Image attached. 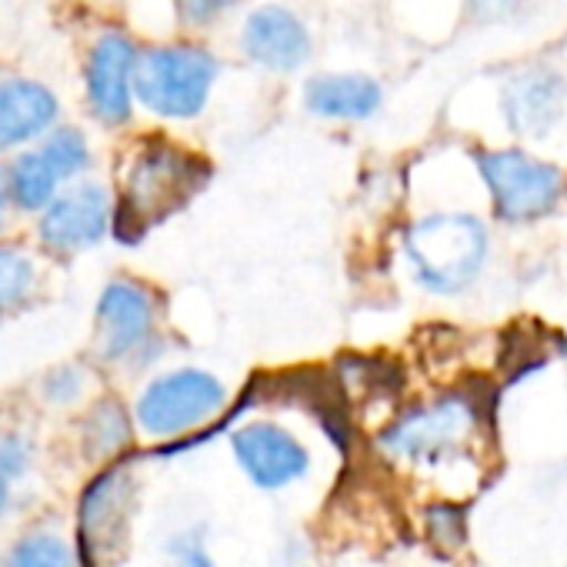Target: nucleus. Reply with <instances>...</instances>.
Instances as JSON below:
<instances>
[{
    "instance_id": "22",
    "label": "nucleus",
    "mask_w": 567,
    "mask_h": 567,
    "mask_svg": "<svg viewBox=\"0 0 567 567\" xmlns=\"http://www.w3.org/2000/svg\"><path fill=\"white\" fill-rule=\"evenodd\" d=\"M240 0H177V21L184 28H210Z\"/></svg>"
},
{
    "instance_id": "12",
    "label": "nucleus",
    "mask_w": 567,
    "mask_h": 567,
    "mask_svg": "<svg viewBox=\"0 0 567 567\" xmlns=\"http://www.w3.org/2000/svg\"><path fill=\"white\" fill-rule=\"evenodd\" d=\"M61 97L31 74L0 78V157L38 147L61 124Z\"/></svg>"
},
{
    "instance_id": "5",
    "label": "nucleus",
    "mask_w": 567,
    "mask_h": 567,
    "mask_svg": "<svg viewBox=\"0 0 567 567\" xmlns=\"http://www.w3.org/2000/svg\"><path fill=\"white\" fill-rule=\"evenodd\" d=\"M230 408L227 384L204 368H174L144 384L134 401L137 431L151 441H181L217 424Z\"/></svg>"
},
{
    "instance_id": "7",
    "label": "nucleus",
    "mask_w": 567,
    "mask_h": 567,
    "mask_svg": "<svg viewBox=\"0 0 567 567\" xmlns=\"http://www.w3.org/2000/svg\"><path fill=\"white\" fill-rule=\"evenodd\" d=\"M230 457L260 494H288L315 477L318 454L301 431L277 417H250L230 431Z\"/></svg>"
},
{
    "instance_id": "10",
    "label": "nucleus",
    "mask_w": 567,
    "mask_h": 567,
    "mask_svg": "<svg viewBox=\"0 0 567 567\" xmlns=\"http://www.w3.org/2000/svg\"><path fill=\"white\" fill-rule=\"evenodd\" d=\"M137 477L127 464L104 467L81 497V550L94 567H114L131 540L137 514Z\"/></svg>"
},
{
    "instance_id": "28",
    "label": "nucleus",
    "mask_w": 567,
    "mask_h": 567,
    "mask_svg": "<svg viewBox=\"0 0 567 567\" xmlns=\"http://www.w3.org/2000/svg\"><path fill=\"white\" fill-rule=\"evenodd\" d=\"M8 501H11V477L0 474V514L8 511Z\"/></svg>"
},
{
    "instance_id": "11",
    "label": "nucleus",
    "mask_w": 567,
    "mask_h": 567,
    "mask_svg": "<svg viewBox=\"0 0 567 567\" xmlns=\"http://www.w3.org/2000/svg\"><path fill=\"white\" fill-rule=\"evenodd\" d=\"M38 234L54 254H81L114 234V197L97 181H78L41 214Z\"/></svg>"
},
{
    "instance_id": "29",
    "label": "nucleus",
    "mask_w": 567,
    "mask_h": 567,
    "mask_svg": "<svg viewBox=\"0 0 567 567\" xmlns=\"http://www.w3.org/2000/svg\"><path fill=\"white\" fill-rule=\"evenodd\" d=\"M560 358H564V364H567V341L560 344Z\"/></svg>"
},
{
    "instance_id": "18",
    "label": "nucleus",
    "mask_w": 567,
    "mask_h": 567,
    "mask_svg": "<svg viewBox=\"0 0 567 567\" xmlns=\"http://www.w3.org/2000/svg\"><path fill=\"white\" fill-rule=\"evenodd\" d=\"M38 151L51 161V167L61 174V181L68 187L84 181V174L94 164V151H91L87 134L81 127H74V124H64V121L38 144Z\"/></svg>"
},
{
    "instance_id": "8",
    "label": "nucleus",
    "mask_w": 567,
    "mask_h": 567,
    "mask_svg": "<svg viewBox=\"0 0 567 567\" xmlns=\"http://www.w3.org/2000/svg\"><path fill=\"white\" fill-rule=\"evenodd\" d=\"M97 354L107 364H147L161 354V301L147 284L117 277L97 301Z\"/></svg>"
},
{
    "instance_id": "26",
    "label": "nucleus",
    "mask_w": 567,
    "mask_h": 567,
    "mask_svg": "<svg viewBox=\"0 0 567 567\" xmlns=\"http://www.w3.org/2000/svg\"><path fill=\"white\" fill-rule=\"evenodd\" d=\"M520 0H467V8L477 14V18H487V21H497V18H507Z\"/></svg>"
},
{
    "instance_id": "4",
    "label": "nucleus",
    "mask_w": 567,
    "mask_h": 567,
    "mask_svg": "<svg viewBox=\"0 0 567 567\" xmlns=\"http://www.w3.org/2000/svg\"><path fill=\"white\" fill-rule=\"evenodd\" d=\"M220 78V61L194 41L144 44L137 61V107L157 121H194L204 114Z\"/></svg>"
},
{
    "instance_id": "2",
    "label": "nucleus",
    "mask_w": 567,
    "mask_h": 567,
    "mask_svg": "<svg viewBox=\"0 0 567 567\" xmlns=\"http://www.w3.org/2000/svg\"><path fill=\"white\" fill-rule=\"evenodd\" d=\"M210 177V164L190 147L147 134L141 137L117 174L114 197V237L121 244H137L151 227L181 210Z\"/></svg>"
},
{
    "instance_id": "3",
    "label": "nucleus",
    "mask_w": 567,
    "mask_h": 567,
    "mask_svg": "<svg viewBox=\"0 0 567 567\" xmlns=\"http://www.w3.org/2000/svg\"><path fill=\"white\" fill-rule=\"evenodd\" d=\"M398 250L424 295L457 301L484 280L494 237L484 217L471 210H431L401 230Z\"/></svg>"
},
{
    "instance_id": "6",
    "label": "nucleus",
    "mask_w": 567,
    "mask_h": 567,
    "mask_svg": "<svg viewBox=\"0 0 567 567\" xmlns=\"http://www.w3.org/2000/svg\"><path fill=\"white\" fill-rule=\"evenodd\" d=\"M474 167L487 190L491 214L507 227H530L550 217L567 194V174L520 147L474 151Z\"/></svg>"
},
{
    "instance_id": "21",
    "label": "nucleus",
    "mask_w": 567,
    "mask_h": 567,
    "mask_svg": "<svg viewBox=\"0 0 567 567\" xmlns=\"http://www.w3.org/2000/svg\"><path fill=\"white\" fill-rule=\"evenodd\" d=\"M424 534L434 547L441 550H457L467 537V527H464V514L457 507V501H441L434 497L427 507H424Z\"/></svg>"
},
{
    "instance_id": "23",
    "label": "nucleus",
    "mask_w": 567,
    "mask_h": 567,
    "mask_svg": "<svg viewBox=\"0 0 567 567\" xmlns=\"http://www.w3.org/2000/svg\"><path fill=\"white\" fill-rule=\"evenodd\" d=\"M171 557H174V567H217L200 534H177L171 540Z\"/></svg>"
},
{
    "instance_id": "24",
    "label": "nucleus",
    "mask_w": 567,
    "mask_h": 567,
    "mask_svg": "<svg viewBox=\"0 0 567 567\" xmlns=\"http://www.w3.org/2000/svg\"><path fill=\"white\" fill-rule=\"evenodd\" d=\"M31 464V447L21 434H0V474H8L11 481L21 477Z\"/></svg>"
},
{
    "instance_id": "19",
    "label": "nucleus",
    "mask_w": 567,
    "mask_h": 567,
    "mask_svg": "<svg viewBox=\"0 0 567 567\" xmlns=\"http://www.w3.org/2000/svg\"><path fill=\"white\" fill-rule=\"evenodd\" d=\"M0 567H74V550L64 537L38 530L18 540Z\"/></svg>"
},
{
    "instance_id": "1",
    "label": "nucleus",
    "mask_w": 567,
    "mask_h": 567,
    "mask_svg": "<svg viewBox=\"0 0 567 567\" xmlns=\"http://www.w3.org/2000/svg\"><path fill=\"white\" fill-rule=\"evenodd\" d=\"M384 467L424 484L441 501H461L484 481L487 411L471 388H437L394 411L374 434Z\"/></svg>"
},
{
    "instance_id": "9",
    "label": "nucleus",
    "mask_w": 567,
    "mask_h": 567,
    "mask_svg": "<svg viewBox=\"0 0 567 567\" xmlns=\"http://www.w3.org/2000/svg\"><path fill=\"white\" fill-rule=\"evenodd\" d=\"M141 48L124 28H104L91 38L81 61V91L87 114L101 127H127L137 111V61Z\"/></svg>"
},
{
    "instance_id": "16",
    "label": "nucleus",
    "mask_w": 567,
    "mask_h": 567,
    "mask_svg": "<svg viewBox=\"0 0 567 567\" xmlns=\"http://www.w3.org/2000/svg\"><path fill=\"white\" fill-rule=\"evenodd\" d=\"M8 181H11V200L24 214H44L68 187L38 147H28L8 161Z\"/></svg>"
},
{
    "instance_id": "15",
    "label": "nucleus",
    "mask_w": 567,
    "mask_h": 567,
    "mask_svg": "<svg viewBox=\"0 0 567 567\" xmlns=\"http://www.w3.org/2000/svg\"><path fill=\"white\" fill-rule=\"evenodd\" d=\"M381 97V84L368 74H318L305 87V107L321 121H368Z\"/></svg>"
},
{
    "instance_id": "17",
    "label": "nucleus",
    "mask_w": 567,
    "mask_h": 567,
    "mask_svg": "<svg viewBox=\"0 0 567 567\" xmlns=\"http://www.w3.org/2000/svg\"><path fill=\"white\" fill-rule=\"evenodd\" d=\"M134 414H127V408L114 398H104L91 408L87 421H84V451L94 461H114L121 451L131 447L134 441Z\"/></svg>"
},
{
    "instance_id": "14",
    "label": "nucleus",
    "mask_w": 567,
    "mask_h": 567,
    "mask_svg": "<svg viewBox=\"0 0 567 567\" xmlns=\"http://www.w3.org/2000/svg\"><path fill=\"white\" fill-rule=\"evenodd\" d=\"M240 51L247 61H254L270 74H291L308 64L311 34L295 11L280 4H264L250 11V18L244 21Z\"/></svg>"
},
{
    "instance_id": "25",
    "label": "nucleus",
    "mask_w": 567,
    "mask_h": 567,
    "mask_svg": "<svg viewBox=\"0 0 567 567\" xmlns=\"http://www.w3.org/2000/svg\"><path fill=\"white\" fill-rule=\"evenodd\" d=\"M81 371H74V368H64V371H58L51 381H48V394L58 401V404H68V401H74L78 394H81Z\"/></svg>"
},
{
    "instance_id": "27",
    "label": "nucleus",
    "mask_w": 567,
    "mask_h": 567,
    "mask_svg": "<svg viewBox=\"0 0 567 567\" xmlns=\"http://www.w3.org/2000/svg\"><path fill=\"white\" fill-rule=\"evenodd\" d=\"M14 207V200H11V181H8V164L0 161V227H4V220H8V210Z\"/></svg>"
},
{
    "instance_id": "13",
    "label": "nucleus",
    "mask_w": 567,
    "mask_h": 567,
    "mask_svg": "<svg viewBox=\"0 0 567 567\" xmlns=\"http://www.w3.org/2000/svg\"><path fill=\"white\" fill-rule=\"evenodd\" d=\"M567 84L554 68H527L501 91V114L511 134L544 141L564 117Z\"/></svg>"
},
{
    "instance_id": "20",
    "label": "nucleus",
    "mask_w": 567,
    "mask_h": 567,
    "mask_svg": "<svg viewBox=\"0 0 567 567\" xmlns=\"http://www.w3.org/2000/svg\"><path fill=\"white\" fill-rule=\"evenodd\" d=\"M34 260L11 244H0V311L24 305L34 291Z\"/></svg>"
}]
</instances>
